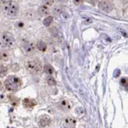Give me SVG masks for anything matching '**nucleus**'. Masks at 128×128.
<instances>
[{
	"label": "nucleus",
	"instance_id": "4468645a",
	"mask_svg": "<svg viewBox=\"0 0 128 128\" xmlns=\"http://www.w3.org/2000/svg\"><path fill=\"white\" fill-rule=\"evenodd\" d=\"M46 82L47 83H48V84L50 85V86H53V85H55V84H56V80H54V78L51 76V75H50V76H47Z\"/></svg>",
	"mask_w": 128,
	"mask_h": 128
},
{
	"label": "nucleus",
	"instance_id": "9d476101",
	"mask_svg": "<svg viewBox=\"0 0 128 128\" xmlns=\"http://www.w3.org/2000/svg\"><path fill=\"white\" fill-rule=\"evenodd\" d=\"M38 12L41 16H48L50 13V10L49 6L46 4H44L38 8Z\"/></svg>",
	"mask_w": 128,
	"mask_h": 128
},
{
	"label": "nucleus",
	"instance_id": "dca6fc26",
	"mask_svg": "<svg viewBox=\"0 0 128 128\" xmlns=\"http://www.w3.org/2000/svg\"><path fill=\"white\" fill-rule=\"evenodd\" d=\"M9 58V53L7 51H2L1 52V59L3 61H6Z\"/></svg>",
	"mask_w": 128,
	"mask_h": 128
},
{
	"label": "nucleus",
	"instance_id": "6ab92c4d",
	"mask_svg": "<svg viewBox=\"0 0 128 128\" xmlns=\"http://www.w3.org/2000/svg\"><path fill=\"white\" fill-rule=\"evenodd\" d=\"M6 73H7V68L2 65L1 66V76L3 77L6 75Z\"/></svg>",
	"mask_w": 128,
	"mask_h": 128
},
{
	"label": "nucleus",
	"instance_id": "6e6552de",
	"mask_svg": "<svg viewBox=\"0 0 128 128\" xmlns=\"http://www.w3.org/2000/svg\"><path fill=\"white\" fill-rule=\"evenodd\" d=\"M64 127L68 128H72L75 127L76 124V120L72 117H67L64 120Z\"/></svg>",
	"mask_w": 128,
	"mask_h": 128
},
{
	"label": "nucleus",
	"instance_id": "423d86ee",
	"mask_svg": "<svg viewBox=\"0 0 128 128\" xmlns=\"http://www.w3.org/2000/svg\"><path fill=\"white\" fill-rule=\"evenodd\" d=\"M51 118L47 115H42L39 117L38 124L41 127H46L50 126L51 124Z\"/></svg>",
	"mask_w": 128,
	"mask_h": 128
},
{
	"label": "nucleus",
	"instance_id": "f8f14e48",
	"mask_svg": "<svg viewBox=\"0 0 128 128\" xmlns=\"http://www.w3.org/2000/svg\"><path fill=\"white\" fill-rule=\"evenodd\" d=\"M36 48H38V50L39 51H42V52H44L47 50L46 44L45 42L42 40H38V42H36Z\"/></svg>",
	"mask_w": 128,
	"mask_h": 128
},
{
	"label": "nucleus",
	"instance_id": "412c9836",
	"mask_svg": "<svg viewBox=\"0 0 128 128\" xmlns=\"http://www.w3.org/2000/svg\"><path fill=\"white\" fill-rule=\"evenodd\" d=\"M73 3H74V4L76 5H80V4H82L83 2V0H72Z\"/></svg>",
	"mask_w": 128,
	"mask_h": 128
},
{
	"label": "nucleus",
	"instance_id": "1a4fd4ad",
	"mask_svg": "<svg viewBox=\"0 0 128 128\" xmlns=\"http://www.w3.org/2000/svg\"><path fill=\"white\" fill-rule=\"evenodd\" d=\"M58 105H59V108L64 112H67V111L70 110L71 108V104L67 100H62L58 103Z\"/></svg>",
	"mask_w": 128,
	"mask_h": 128
},
{
	"label": "nucleus",
	"instance_id": "39448f33",
	"mask_svg": "<svg viewBox=\"0 0 128 128\" xmlns=\"http://www.w3.org/2000/svg\"><path fill=\"white\" fill-rule=\"evenodd\" d=\"M98 6L105 12H110L114 9V4L109 1H101L98 4Z\"/></svg>",
	"mask_w": 128,
	"mask_h": 128
},
{
	"label": "nucleus",
	"instance_id": "a211bd4d",
	"mask_svg": "<svg viewBox=\"0 0 128 128\" xmlns=\"http://www.w3.org/2000/svg\"><path fill=\"white\" fill-rule=\"evenodd\" d=\"M120 84L122 86H125L126 88L128 90V79L126 78H122L120 80Z\"/></svg>",
	"mask_w": 128,
	"mask_h": 128
},
{
	"label": "nucleus",
	"instance_id": "4be33fe9",
	"mask_svg": "<svg viewBox=\"0 0 128 128\" xmlns=\"http://www.w3.org/2000/svg\"><path fill=\"white\" fill-rule=\"evenodd\" d=\"M55 1H56V2H60V3H66V2H68V0H55Z\"/></svg>",
	"mask_w": 128,
	"mask_h": 128
},
{
	"label": "nucleus",
	"instance_id": "20e7f679",
	"mask_svg": "<svg viewBox=\"0 0 128 128\" xmlns=\"http://www.w3.org/2000/svg\"><path fill=\"white\" fill-rule=\"evenodd\" d=\"M1 42L3 46L10 48L15 43V38L12 34L8 32H4L2 34Z\"/></svg>",
	"mask_w": 128,
	"mask_h": 128
},
{
	"label": "nucleus",
	"instance_id": "f3484780",
	"mask_svg": "<svg viewBox=\"0 0 128 128\" xmlns=\"http://www.w3.org/2000/svg\"><path fill=\"white\" fill-rule=\"evenodd\" d=\"M52 19H53V18H52V16H48V17H47V18H46L44 19V20H43V24L46 26H49L51 24V22H52Z\"/></svg>",
	"mask_w": 128,
	"mask_h": 128
},
{
	"label": "nucleus",
	"instance_id": "2eb2a0df",
	"mask_svg": "<svg viewBox=\"0 0 128 128\" xmlns=\"http://www.w3.org/2000/svg\"><path fill=\"white\" fill-rule=\"evenodd\" d=\"M44 71L46 74L51 75L54 72V68L50 65H47L44 67Z\"/></svg>",
	"mask_w": 128,
	"mask_h": 128
},
{
	"label": "nucleus",
	"instance_id": "7ed1b4c3",
	"mask_svg": "<svg viewBox=\"0 0 128 128\" xmlns=\"http://www.w3.org/2000/svg\"><path fill=\"white\" fill-rule=\"evenodd\" d=\"M25 66H26V68L33 74L38 73L42 70V64H41L40 61L37 59L27 62Z\"/></svg>",
	"mask_w": 128,
	"mask_h": 128
},
{
	"label": "nucleus",
	"instance_id": "0eeeda50",
	"mask_svg": "<svg viewBox=\"0 0 128 128\" xmlns=\"http://www.w3.org/2000/svg\"><path fill=\"white\" fill-rule=\"evenodd\" d=\"M22 104H23L24 107L26 109L32 110L36 106V101L35 99H30V98H25L22 100Z\"/></svg>",
	"mask_w": 128,
	"mask_h": 128
},
{
	"label": "nucleus",
	"instance_id": "ddd939ff",
	"mask_svg": "<svg viewBox=\"0 0 128 128\" xmlns=\"http://www.w3.org/2000/svg\"><path fill=\"white\" fill-rule=\"evenodd\" d=\"M64 11V8L61 6H55V7H54V8L52 9V13L54 14V15H57V16L62 14Z\"/></svg>",
	"mask_w": 128,
	"mask_h": 128
},
{
	"label": "nucleus",
	"instance_id": "5701e85b",
	"mask_svg": "<svg viewBox=\"0 0 128 128\" xmlns=\"http://www.w3.org/2000/svg\"><path fill=\"white\" fill-rule=\"evenodd\" d=\"M1 1H2V3H7V2H12V0H1Z\"/></svg>",
	"mask_w": 128,
	"mask_h": 128
},
{
	"label": "nucleus",
	"instance_id": "9b49d317",
	"mask_svg": "<svg viewBox=\"0 0 128 128\" xmlns=\"http://www.w3.org/2000/svg\"><path fill=\"white\" fill-rule=\"evenodd\" d=\"M23 48L27 53H32L35 51V46H34V44L28 42H25L24 44Z\"/></svg>",
	"mask_w": 128,
	"mask_h": 128
},
{
	"label": "nucleus",
	"instance_id": "f257e3e1",
	"mask_svg": "<svg viewBox=\"0 0 128 128\" xmlns=\"http://www.w3.org/2000/svg\"><path fill=\"white\" fill-rule=\"evenodd\" d=\"M21 80L16 76H9L4 82L5 88L9 91L15 92L19 90L21 86Z\"/></svg>",
	"mask_w": 128,
	"mask_h": 128
},
{
	"label": "nucleus",
	"instance_id": "f03ea898",
	"mask_svg": "<svg viewBox=\"0 0 128 128\" xmlns=\"http://www.w3.org/2000/svg\"><path fill=\"white\" fill-rule=\"evenodd\" d=\"M19 10L18 4L13 2H9L4 3L2 7V11L4 15L10 17H14L17 15Z\"/></svg>",
	"mask_w": 128,
	"mask_h": 128
},
{
	"label": "nucleus",
	"instance_id": "aec40b11",
	"mask_svg": "<svg viewBox=\"0 0 128 128\" xmlns=\"http://www.w3.org/2000/svg\"><path fill=\"white\" fill-rule=\"evenodd\" d=\"M54 0H45V4L48 5V6H51L54 3Z\"/></svg>",
	"mask_w": 128,
	"mask_h": 128
}]
</instances>
